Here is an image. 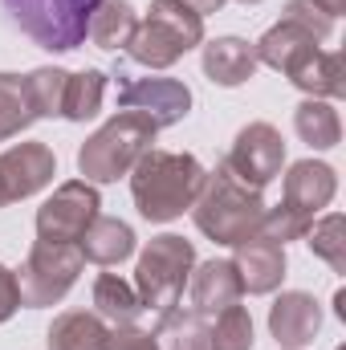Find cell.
I'll use <instances>...</instances> for the list:
<instances>
[{
	"label": "cell",
	"mask_w": 346,
	"mask_h": 350,
	"mask_svg": "<svg viewBox=\"0 0 346 350\" xmlns=\"http://www.w3.org/2000/svg\"><path fill=\"white\" fill-rule=\"evenodd\" d=\"M204 167L196 155H179V151H147L135 167H131V196L143 220L151 224H168L175 216H183L204 183Z\"/></svg>",
	"instance_id": "obj_1"
},
{
	"label": "cell",
	"mask_w": 346,
	"mask_h": 350,
	"mask_svg": "<svg viewBox=\"0 0 346 350\" xmlns=\"http://www.w3.org/2000/svg\"><path fill=\"white\" fill-rule=\"evenodd\" d=\"M261 216H265V200H261V191L257 187H249V183H241L224 163H220L216 172L204 175L200 196H196V204H191V220H196V228H200L208 241L228 245V249H237L241 241L257 237Z\"/></svg>",
	"instance_id": "obj_2"
},
{
	"label": "cell",
	"mask_w": 346,
	"mask_h": 350,
	"mask_svg": "<svg viewBox=\"0 0 346 350\" xmlns=\"http://www.w3.org/2000/svg\"><path fill=\"white\" fill-rule=\"evenodd\" d=\"M159 126L139 114V110H122L110 122H102L78 151V172L86 175V183H114L118 175H131V167L151 151Z\"/></svg>",
	"instance_id": "obj_3"
},
{
	"label": "cell",
	"mask_w": 346,
	"mask_h": 350,
	"mask_svg": "<svg viewBox=\"0 0 346 350\" xmlns=\"http://www.w3.org/2000/svg\"><path fill=\"white\" fill-rule=\"evenodd\" d=\"M196 269V249L191 241L175 237V232H163V237H151L143 257H139V269H135V293L143 301V310H172L179 306V293L187 285Z\"/></svg>",
	"instance_id": "obj_4"
},
{
	"label": "cell",
	"mask_w": 346,
	"mask_h": 350,
	"mask_svg": "<svg viewBox=\"0 0 346 350\" xmlns=\"http://www.w3.org/2000/svg\"><path fill=\"white\" fill-rule=\"evenodd\" d=\"M102 0H4L12 25L41 49H78L90 33V16Z\"/></svg>",
	"instance_id": "obj_5"
},
{
	"label": "cell",
	"mask_w": 346,
	"mask_h": 350,
	"mask_svg": "<svg viewBox=\"0 0 346 350\" xmlns=\"http://www.w3.org/2000/svg\"><path fill=\"white\" fill-rule=\"evenodd\" d=\"M82 265H86V257H82V249H78V245L37 241V245H33V253H29V261L21 265V273H16L21 306H29V310L57 306V301L74 289V281H78Z\"/></svg>",
	"instance_id": "obj_6"
},
{
	"label": "cell",
	"mask_w": 346,
	"mask_h": 350,
	"mask_svg": "<svg viewBox=\"0 0 346 350\" xmlns=\"http://www.w3.org/2000/svg\"><path fill=\"white\" fill-rule=\"evenodd\" d=\"M102 200L98 187L86 179H70L62 183L41 208H37V241H53V245H78L82 232L94 224Z\"/></svg>",
	"instance_id": "obj_7"
},
{
	"label": "cell",
	"mask_w": 346,
	"mask_h": 350,
	"mask_svg": "<svg viewBox=\"0 0 346 350\" xmlns=\"http://www.w3.org/2000/svg\"><path fill=\"white\" fill-rule=\"evenodd\" d=\"M281 163H285V143H281V131L269 126V122L241 126V135H237V143H232V151L224 159L228 172L237 175L241 183L257 187V191L281 175Z\"/></svg>",
	"instance_id": "obj_8"
},
{
	"label": "cell",
	"mask_w": 346,
	"mask_h": 350,
	"mask_svg": "<svg viewBox=\"0 0 346 350\" xmlns=\"http://www.w3.org/2000/svg\"><path fill=\"white\" fill-rule=\"evenodd\" d=\"M118 106L147 114L155 126H175L191 110V90L175 78H143V82H127L118 90Z\"/></svg>",
	"instance_id": "obj_9"
},
{
	"label": "cell",
	"mask_w": 346,
	"mask_h": 350,
	"mask_svg": "<svg viewBox=\"0 0 346 350\" xmlns=\"http://www.w3.org/2000/svg\"><path fill=\"white\" fill-rule=\"evenodd\" d=\"M57 175V159L45 143H16L0 155V179L8 187V200H29L41 187H49Z\"/></svg>",
	"instance_id": "obj_10"
},
{
	"label": "cell",
	"mask_w": 346,
	"mask_h": 350,
	"mask_svg": "<svg viewBox=\"0 0 346 350\" xmlns=\"http://www.w3.org/2000/svg\"><path fill=\"white\" fill-rule=\"evenodd\" d=\"M318 330H322V306L310 293L289 289V293H281L269 306V334L277 338V347L297 350V347H306V342H314Z\"/></svg>",
	"instance_id": "obj_11"
},
{
	"label": "cell",
	"mask_w": 346,
	"mask_h": 350,
	"mask_svg": "<svg viewBox=\"0 0 346 350\" xmlns=\"http://www.w3.org/2000/svg\"><path fill=\"white\" fill-rule=\"evenodd\" d=\"M334 191H338V175H334L330 163L302 159V163H293L289 175H285V200L281 204H289L293 212H302L306 220H314L334 200Z\"/></svg>",
	"instance_id": "obj_12"
},
{
	"label": "cell",
	"mask_w": 346,
	"mask_h": 350,
	"mask_svg": "<svg viewBox=\"0 0 346 350\" xmlns=\"http://www.w3.org/2000/svg\"><path fill=\"white\" fill-rule=\"evenodd\" d=\"M187 289H191V310L200 318H216L220 310H228L245 297L232 261H204L200 269H191Z\"/></svg>",
	"instance_id": "obj_13"
},
{
	"label": "cell",
	"mask_w": 346,
	"mask_h": 350,
	"mask_svg": "<svg viewBox=\"0 0 346 350\" xmlns=\"http://www.w3.org/2000/svg\"><path fill=\"white\" fill-rule=\"evenodd\" d=\"M232 269H237L245 293H273L285 277V249L265 241V237H249L237 245Z\"/></svg>",
	"instance_id": "obj_14"
},
{
	"label": "cell",
	"mask_w": 346,
	"mask_h": 350,
	"mask_svg": "<svg viewBox=\"0 0 346 350\" xmlns=\"http://www.w3.org/2000/svg\"><path fill=\"white\" fill-rule=\"evenodd\" d=\"M257 49L245 41V37H216L204 45V74L208 82L232 90V86H245L253 74H257Z\"/></svg>",
	"instance_id": "obj_15"
},
{
	"label": "cell",
	"mask_w": 346,
	"mask_h": 350,
	"mask_svg": "<svg viewBox=\"0 0 346 350\" xmlns=\"http://www.w3.org/2000/svg\"><path fill=\"white\" fill-rule=\"evenodd\" d=\"M257 62L261 66H269V70H277V74H293L314 49H318V41L306 33V29H297V25H289V21H277L265 37H261L257 45Z\"/></svg>",
	"instance_id": "obj_16"
},
{
	"label": "cell",
	"mask_w": 346,
	"mask_h": 350,
	"mask_svg": "<svg viewBox=\"0 0 346 350\" xmlns=\"http://www.w3.org/2000/svg\"><path fill=\"white\" fill-rule=\"evenodd\" d=\"M82 257L94 265H122L135 253V232L127 220H114V216H94L82 241H78Z\"/></svg>",
	"instance_id": "obj_17"
},
{
	"label": "cell",
	"mask_w": 346,
	"mask_h": 350,
	"mask_svg": "<svg viewBox=\"0 0 346 350\" xmlns=\"http://www.w3.org/2000/svg\"><path fill=\"white\" fill-rule=\"evenodd\" d=\"M45 342H49V350H106V342H110V326H106L98 314L66 310V314L53 318Z\"/></svg>",
	"instance_id": "obj_18"
},
{
	"label": "cell",
	"mask_w": 346,
	"mask_h": 350,
	"mask_svg": "<svg viewBox=\"0 0 346 350\" xmlns=\"http://www.w3.org/2000/svg\"><path fill=\"white\" fill-rule=\"evenodd\" d=\"M289 82L297 90H306L310 98H322V102H330V98H343L346 94V66H343V53H322V49H314L293 74H289Z\"/></svg>",
	"instance_id": "obj_19"
},
{
	"label": "cell",
	"mask_w": 346,
	"mask_h": 350,
	"mask_svg": "<svg viewBox=\"0 0 346 350\" xmlns=\"http://www.w3.org/2000/svg\"><path fill=\"white\" fill-rule=\"evenodd\" d=\"M127 53H131L139 66H147V70H168V66H175L187 49H183V41L175 37L172 29H163L159 21H151V16H147V21H139V25H135Z\"/></svg>",
	"instance_id": "obj_20"
},
{
	"label": "cell",
	"mask_w": 346,
	"mask_h": 350,
	"mask_svg": "<svg viewBox=\"0 0 346 350\" xmlns=\"http://www.w3.org/2000/svg\"><path fill=\"white\" fill-rule=\"evenodd\" d=\"M293 131L302 143H310L314 151H330L343 143V122H338V110L322 98H306L297 102L293 110Z\"/></svg>",
	"instance_id": "obj_21"
},
{
	"label": "cell",
	"mask_w": 346,
	"mask_h": 350,
	"mask_svg": "<svg viewBox=\"0 0 346 350\" xmlns=\"http://www.w3.org/2000/svg\"><path fill=\"white\" fill-rule=\"evenodd\" d=\"M94 314L110 326H135V318L143 314V301L131 281H122L118 273H102L94 281Z\"/></svg>",
	"instance_id": "obj_22"
},
{
	"label": "cell",
	"mask_w": 346,
	"mask_h": 350,
	"mask_svg": "<svg viewBox=\"0 0 346 350\" xmlns=\"http://www.w3.org/2000/svg\"><path fill=\"white\" fill-rule=\"evenodd\" d=\"M135 25H139V16H135V8H131L127 0H102V4L94 8V16H90L86 37L98 49L114 53V49H127V45H131Z\"/></svg>",
	"instance_id": "obj_23"
},
{
	"label": "cell",
	"mask_w": 346,
	"mask_h": 350,
	"mask_svg": "<svg viewBox=\"0 0 346 350\" xmlns=\"http://www.w3.org/2000/svg\"><path fill=\"white\" fill-rule=\"evenodd\" d=\"M151 338H155V350H208V326L196 310L172 306L159 314V326Z\"/></svg>",
	"instance_id": "obj_24"
},
{
	"label": "cell",
	"mask_w": 346,
	"mask_h": 350,
	"mask_svg": "<svg viewBox=\"0 0 346 350\" xmlns=\"http://www.w3.org/2000/svg\"><path fill=\"white\" fill-rule=\"evenodd\" d=\"M66 86H70V74L66 70H53V66H41L25 78V94H29V106L37 118H57L62 106H66Z\"/></svg>",
	"instance_id": "obj_25"
},
{
	"label": "cell",
	"mask_w": 346,
	"mask_h": 350,
	"mask_svg": "<svg viewBox=\"0 0 346 350\" xmlns=\"http://www.w3.org/2000/svg\"><path fill=\"white\" fill-rule=\"evenodd\" d=\"M37 122L29 94H25V78L21 74H0V143L29 131Z\"/></svg>",
	"instance_id": "obj_26"
},
{
	"label": "cell",
	"mask_w": 346,
	"mask_h": 350,
	"mask_svg": "<svg viewBox=\"0 0 346 350\" xmlns=\"http://www.w3.org/2000/svg\"><path fill=\"white\" fill-rule=\"evenodd\" d=\"M102 94H106V74H102V70L70 74L62 118H70V122H86V118H94V114L102 110Z\"/></svg>",
	"instance_id": "obj_27"
},
{
	"label": "cell",
	"mask_w": 346,
	"mask_h": 350,
	"mask_svg": "<svg viewBox=\"0 0 346 350\" xmlns=\"http://www.w3.org/2000/svg\"><path fill=\"white\" fill-rule=\"evenodd\" d=\"M147 16L159 21L163 29H172L175 37L183 41V49H196V45L204 41V16H200L196 8H187L183 0H151Z\"/></svg>",
	"instance_id": "obj_28"
},
{
	"label": "cell",
	"mask_w": 346,
	"mask_h": 350,
	"mask_svg": "<svg viewBox=\"0 0 346 350\" xmlns=\"http://www.w3.org/2000/svg\"><path fill=\"white\" fill-rule=\"evenodd\" d=\"M208 350H253V318L241 301L216 314L208 330Z\"/></svg>",
	"instance_id": "obj_29"
},
{
	"label": "cell",
	"mask_w": 346,
	"mask_h": 350,
	"mask_svg": "<svg viewBox=\"0 0 346 350\" xmlns=\"http://www.w3.org/2000/svg\"><path fill=\"white\" fill-rule=\"evenodd\" d=\"M306 237H310L306 245L314 249V257H322L334 273H346V220L338 212H330V216H322L318 224H310Z\"/></svg>",
	"instance_id": "obj_30"
},
{
	"label": "cell",
	"mask_w": 346,
	"mask_h": 350,
	"mask_svg": "<svg viewBox=\"0 0 346 350\" xmlns=\"http://www.w3.org/2000/svg\"><path fill=\"white\" fill-rule=\"evenodd\" d=\"M310 224L314 220H306L289 204H277V208H265V216H261V224H257V237H265V241H273V245L285 249L289 241H302L310 232Z\"/></svg>",
	"instance_id": "obj_31"
},
{
	"label": "cell",
	"mask_w": 346,
	"mask_h": 350,
	"mask_svg": "<svg viewBox=\"0 0 346 350\" xmlns=\"http://www.w3.org/2000/svg\"><path fill=\"white\" fill-rule=\"evenodd\" d=\"M281 21H289V25L306 29L314 41H326V37L334 33V16H326V12H322L318 4H310V0H285Z\"/></svg>",
	"instance_id": "obj_32"
},
{
	"label": "cell",
	"mask_w": 346,
	"mask_h": 350,
	"mask_svg": "<svg viewBox=\"0 0 346 350\" xmlns=\"http://www.w3.org/2000/svg\"><path fill=\"white\" fill-rule=\"evenodd\" d=\"M106 350H155V338L147 330H139V326H114Z\"/></svg>",
	"instance_id": "obj_33"
},
{
	"label": "cell",
	"mask_w": 346,
	"mask_h": 350,
	"mask_svg": "<svg viewBox=\"0 0 346 350\" xmlns=\"http://www.w3.org/2000/svg\"><path fill=\"white\" fill-rule=\"evenodd\" d=\"M16 310H21V285H16V273H12L8 265H0V322H8Z\"/></svg>",
	"instance_id": "obj_34"
},
{
	"label": "cell",
	"mask_w": 346,
	"mask_h": 350,
	"mask_svg": "<svg viewBox=\"0 0 346 350\" xmlns=\"http://www.w3.org/2000/svg\"><path fill=\"white\" fill-rule=\"evenodd\" d=\"M183 4H187V8H196L200 16H208V12H220V8H224V0H183Z\"/></svg>",
	"instance_id": "obj_35"
},
{
	"label": "cell",
	"mask_w": 346,
	"mask_h": 350,
	"mask_svg": "<svg viewBox=\"0 0 346 350\" xmlns=\"http://www.w3.org/2000/svg\"><path fill=\"white\" fill-rule=\"evenodd\" d=\"M310 4H318L326 16H338V12H346V0H310Z\"/></svg>",
	"instance_id": "obj_36"
},
{
	"label": "cell",
	"mask_w": 346,
	"mask_h": 350,
	"mask_svg": "<svg viewBox=\"0 0 346 350\" xmlns=\"http://www.w3.org/2000/svg\"><path fill=\"white\" fill-rule=\"evenodd\" d=\"M8 204V187H4V179H0V208Z\"/></svg>",
	"instance_id": "obj_37"
},
{
	"label": "cell",
	"mask_w": 346,
	"mask_h": 350,
	"mask_svg": "<svg viewBox=\"0 0 346 350\" xmlns=\"http://www.w3.org/2000/svg\"><path fill=\"white\" fill-rule=\"evenodd\" d=\"M241 4H257V0H241Z\"/></svg>",
	"instance_id": "obj_38"
}]
</instances>
